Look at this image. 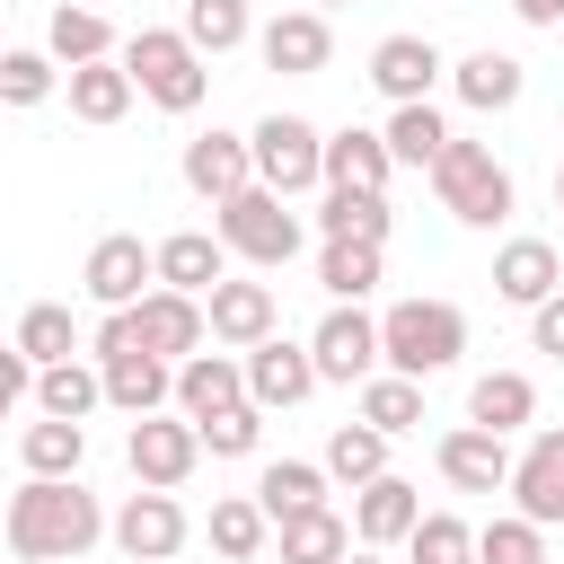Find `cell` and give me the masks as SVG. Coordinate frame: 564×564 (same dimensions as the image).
I'll return each mask as SVG.
<instances>
[{"instance_id": "cell-1", "label": "cell", "mask_w": 564, "mask_h": 564, "mask_svg": "<svg viewBox=\"0 0 564 564\" xmlns=\"http://www.w3.org/2000/svg\"><path fill=\"white\" fill-rule=\"evenodd\" d=\"M106 538V511L79 476H26L9 494V555L18 564H70Z\"/></svg>"}, {"instance_id": "cell-2", "label": "cell", "mask_w": 564, "mask_h": 564, "mask_svg": "<svg viewBox=\"0 0 564 564\" xmlns=\"http://www.w3.org/2000/svg\"><path fill=\"white\" fill-rule=\"evenodd\" d=\"M123 79H132V97H150V106H167V115H194L203 97H212V70H203V53L176 35V26H141V35H123Z\"/></svg>"}, {"instance_id": "cell-3", "label": "cell", "mask_w": 564, "mask_h": 564, "mask_svg": "<svg viewBox=\"0 0 564 564\" xmlns=\"http://www.w3.org/2000/svg\"><path fill=\"white\" fill-rule=\"evenodd\" d=\"M432 194H441V212L458 220V229H502L511 220V167L485 150V141H458L449 132V150L432 159Z\"/></svg>"}, {"instance_id": "cell-4", "label": "cell", "mask_w": 564, "mask_h": 564, "mask_svg": "<svg viewBox=\"0 0 564 564\" xmlns=\"http://www.w3.org/2000/svg\"><path fill=\"white\" fill-rule=\"evenodd\" d=\"M458 352H467V317H458L449 300H397V308L379 317V361H388L397 379H441Z\"/></svg>"}, {"instance_id": "cell-5", "label": "cell", "mask_w": 564, "mask_h": 564, "mask_svg": "<svg viewBox=\"0 0 564 564\" xmlns=\"http://www.w3.org/2000/svg\"><path fill=\"white\" fill-rule=\"evenodd\" d=\"M220 220H212V238L229 247V256H247L256 273H273V264H291L300 256V212L282 203V194H264V185H247V194H229V203H212Z\"/></svg>"}, {"instance_id": "cell-6", "label": "cell", "mask_w": 564, "mask_h": 564, "mask_svg": "<svg viewBox=\"0 0 564 564\" xmlns=\"http://www.w3.org/2000/svg\"><path fill=\"white\" fill-rule=\"evenodd\" d=\"M247 159H256V185L264 194H308V185H326V132L308 123V115H264L256 132H247Z\"/></svg>"}, {"instance_id": "cell-7", "label": "cell", "mask_w": 564, "mask_h": 564, "mask_svg": "<svg viewBox=\"0 0 564 564\" xmlns=\"http://www.w3.org/2000/svg\"><path fill=\"white\" fill-rule=\"evenodd\" d=\"M308 361H317V388L326 379H370L379 370V317L361 308V300H335L326 317H317V335H308Z\"/></svg>"}, {"instance_id": "cell-8", "label": "cell", "mask_w": 564, "mask_h": 564, "mask_svg": "<svg viewBox=\"0 0 564 564\" xmlns=\"http://www.w3.org/2000/svg\"><path fill=\"white\" fill-rule=\"evenodd\" d=\"M238 379H247V405H256V414H282V405L317 397V361H308V344H282V335L247 344V352H238Z\"/></svg>"}, {"instance_id": "cell-9", "label": "cell", "mask_w": 564, "mask_h": 564, "mask_svg": "<svg viewBox=\"0 0 564 564\" xmlns=\"http://www.w3.org/2000/svg\"><path fill=\"white\" fill-rule=\"evenodd\" d=\"M123 458H132V476H141L150 494H176V485L194 476L203 441H194V423H185V414H141V423L123 432Z\"/></svg>"}, {"instance_id": "cell-10", "label": "cell", "mask_w": 564, "mask_h": 564, "mask_svg": "<svg viewBox=\"0 0 564 564\" xmlns=\"http://www.w3.org/2000/svg\"><path fill=\"white\" fill-rule=\"evenodd\" d=\"M106 538H115L132 564H167V555L194 538V520H185L176 494H150V485H141V494H123V511L106 520Z\"/></svg>"}, {"instance_id": "cell-11", "label": "cell", "mask_w": 564, "mask_h": 564, "mask_svg": "<svg viewBox=\"0 0 564 564\" xmlns=\"http://www.w3.org/2000/svg\"><path fill=\"white\" fill-rule=\"evenodd\" d=\"M511 511L520 520H538V529H555L564 520V423H538L529 432V449L511 458Z\"/></svg>"}, {"instance_id": "cell-12", "label": "cell", "mask_w": 564, "mask_h": 564, "mask_svg": "<svg viewBox=\"0 0 564 564\" xmlns=\"http://www.w3.org/2000/svg\"><path fill=\"white\" fill-rule=\"evenodd\" d=\"M123 317H132V344H141V352H159L167 370H176L185 352H203V344H212V335H203V300H185V291H159V282H150V291H141Z\"/></svg>"}, {"instance_id": "cell-13", "label": "cell", "mask_w": 564, "mask_h": 564, "mask_svg": "<svg viewBox=\"0 0 564 564\" xmlns=\"http://www.w3.org/2000/svg\"><path fill=\"white\" fill-rule=\"evenodd\" d=\"M256 53H264V70H282V79H317V70L335 62V26H326L317 9H282V18L256 26Z\"/></svg>"}, {"instance_id": "cell-14", "label": "cell", "mask_w": 564, "mask_h": 564, "mask_svg": "<svg viewBox=\"0 0 564 564\" xmlns=\"http://www.w3.org/2000/svg\"><path fill=\"white\" fill-rule=\"evenodd\" d=\"M273 317H282L273 282H212V291H203V335H212V344H229V352L264 344V335H273Z\"/></svg>"}, {"instance_id": "cell-15", "label": "cell", "mask_w": 564, "mask_h": 564, "mask_svg": "<svg viewBox=\"0 0 564 564\" xmlns=\"http://www.w3.org/2000/svg\"><path fill=\"white\" fill-rule=\"evenodd\" d=\"M441 70H449V62H441L432 35H379V44H370V88H379L388 106H423Z\"/></svg>"}, {"instance_id": "cell-16", "label": "cell", "mask_w": 564, "mask_h": 564, "mask_svg": "<svg viewBox=\"0 0 564 564\" xmlns=\"http://www.w3.org/2000/svg\"><path fill=\"white\" fill-rule=\"evenodd\" d=\"M79 282H88V300H97V308H132V300L159 282V264H150V247H141L132 229H115V238H97V247H88Z\"/></svg>"}, {"instance_id": "cell-17", "label": "cell", "mask_w": 564, "mask_h": 564, "mask_svg": "<svg viewBox=\"0 0 564 564\" xmlns=\"http://www.w3.org/2000/svg\"><path fill=\"white\" fill-rule=\"evenodd\" d=\"M185 185L203 194V203H229V194H247L256 185V159H247V132H194L185 141Z\"/></svg>"}, {"instance_id": "cell-18", "label": "cell", "mask_w": 564, "mask_h": 564, "mask_svg": "<svg viewBox=\"0 0 564 564\" xmlns=\"http://www.w3.org/2000/svg\"><path fill=\"white\" fill-rule=\"evenodd\" d=\"M423 520V485H405V476H370L361 494H352V538L379 555V546H405V529Z\"/></svg>"}, {"instance_id": "cell-19", "label": "cell", "mask_w": 564, "mask_h": 564, "mask_svg": "<svg viewBox=\"0 0 564 564\" xmlns=\"http://www.w3.org/2000/svg\"><path fill=\"white\" fill-rule=\"evenodd\" d=\"M150 264H159V291H185V300H203L212 282H229V247H220L212 229H176V238H159Z\"/></svg>"}, {"instance_id": "cell-20", "label": "cell", "mask_w": 564, "mask_h": 564, "mask_svg": "<svg viewBox=\"0 0 564 564\" xmlns=\"http://www.w3.org/2000/svg\"><path fill=\"white\" fill-rule=\"evenodd\" d=\"M97 388H106V405H123V414L141 423V414H159V405H167L176 370H167L159 352H141V344H132V352H97Z\"/></svg>"}, {"instance_id": "cell-21", "label": "cell", "mask_w": 564, "mask_h": 564, "mask_svg": "<svg viewBox=\"0 0 564 564\" xmlns=\"http://www.w3.org/2000/svg\"><path fill=\"white\" fill-rule=\"evenodd\" d=\"M441 476L458 485V494H502L511 485V441H494V432H476V423H458V432H441Z\"/></svg>"}, {"instance_id": "cell-22", "label": "cell", "mask_w": 564, "mask_h": 564, "mask_svg": "<svg viewBox=\"0 0 564 564\" xmlns=\"http://www.w3.org/2000/svg\"><path fill=\"white\" fill-rule=\"evenodd\" d=\"M167 397H176V414H185V423H212L220 405H238V397H247V379H238V352H185Z\"/></svg>"}, {"instance_id": "cell-23", "label": "cell", "mask_w": 564, "mask_h": 564, "mask_svg": "<svg viewBox=\"0 0 564 564\" xmlns=\"http://www.w3.org/2000/svg\"><path fill=\"white\" fill-rule=\"evenodd\" d=\"M494 291H502L511 308H538V300H555V291H564V264H555V247H546V238H502V256H494Z\"/></svg>"}, {"instance_id": "cell-24", "label": "cell", "mask_w": 564, "mask_h": 564, "mask_svg": "<svg viewBox=\"0 0 564 564\" xmlns=\"http://www.w3.org/2000/svg\"><path fill=\"white\" fill-rule=\"evenodd\" d=\"M44 53H53V70L115 62V26H106V9H88V0H62V9L44 18Z\"/></svg>"}, {"instance_id": "cell-25", "label": "cell", "mask_w": 564, "mask_h": 564, "mask_svg": "<svg viewBox=\"0 0 564 564\" xmlns=\"http://www.w3.org/2000/svg\"><path fill=\"white\" fill-rule=\"evenodd\" d=\"M449 79H458V97H467L476 115H502V106H520V88H529V62H520V53H494V44H476V53H467Z\"/></svg>"}, {"instance_id": "cell-26", "label": "cell", "mask_w": 564, "mask_h": 564, "mask_svg": "<svg viewBox=\"0 0 564 564\" xmlns=\"http://www.w3.org/2000/svg\"><path fill=\"white\" fill-rule=\"evenodd\" d=\"M388 176H397V159H388V141H379V132H361V123L326 132V185H352V194H388Z\"/></svg>"}, {"instance_id": "cell-27", "label": "cell", "mask_w": 564, "mask_h": 564, "mask_svg": "<svg viewBox=\"0 0 564 564\" xmlns=\"http://www.w3.org/2000/svg\"><path fill=\"white\" fill-rule=\"evenodd\" d=\"M529 414H538V388H529V370H485V379L467 388V423H476V432H494V441H511Z\"/></svg>"}, {"instance_id": "cell-28", "label": "cell", "mask_w": 564, "mask_h": 564, "mask_svg": "<svg viewBox=\"0 0 564 564\" xmlns=\"http://www.w3.org/2000/svg\"><path fill=\"white\" fill-rule=\"evenodd\" d=\"M317 229L326 238H352V247H388V194H352V185H326L317 194Z\"/></svg>"}, {"instance_id": "cell-29", "label": "cell", "mask_w": 564, "mask_h": 564, "mask_svg": "<svg viewBox=\"0 0 564 564\" xmlns=\"http://www.w3.org/2000/svg\"><path fill=\"white\" fill-rule=\"evenodd\" d=\"M326 502V467H308V458H273L264 476H256V511L282 529V520H300V511H317Z\"/></svg>"}, {"instance_id": "cell-30", "label": "cell", "mask_w": 564, "mask_h": 564, "mask_svg": "<svg viewBox=\"0 0 564 564\" xmlns=\"http://www.w3.org/2000/svg\"><path fill=\"white\" fill-rule=\"evenodd\" d=\"M62 88H70V115H79V123H123V115H132L123 62H79V70H62Z\"/></svg>"}, {"instance_id": "cell-31", "label": "cell", "mask_w": 564, "mask_h": 564, "mask_svg": "<svg viewBox=\"0 0 564 564\" xmlns=\"http://www.w3.org/2000/svg\"><path fill=\"white\" fill-rule=\"evenodd\" d=\"M106 405V388H97V370L70 352V361H53V370H35V414H53V423H88Z\"/></svg>"}, {"instance_id": "cell-32", "label": "cell", "mask_w": 564, "mask_h": 564, "mask_svg": "<svg viewBox=\"0 0 564 564\" xmlns=\"http://www.w3.org/2000/svg\"><path fill=\"white\" fill-rule=\"evenodd\" d=\"M361 423H370L379 441H397V432H423V379L370 370V379H361Z\"/></svg>"}, {"instance_id": "cell-33", "label": "cell", "mask_w": 564, "mask_h": 564, "mask_svg": "<svg viewBox=\"0 0 564 564\" xmlns=\"http://www.w3.org/2000/svg\"><path fill=\"white\" fill-rule=\"evenodd\" d=\"M18 458H26V476H79V458H88V423H53V414H35V423L18 432Z\"/></svg>"}, {"instance_id": "cell-34", "label": "cell", "mask_w": 564, "mask_h": 564, "mask_svg": "<svg viewBox=\"0 0 564 564\" xmlns=\"http://www.w3.org/2000/svg\"><path fill=\"white\" fill-rule=\"evenodd\" d=\"M379 141H388V159H397V167H432V159L449 150V123H441V106L423 97V106H397Z\"/></svg>"}, {"instance_id": "cell-35", "label": "cell", "mask_w": 564, "mask_h": 564, "mask_svg": "<svg viewBox=\"0 0 564 564\" xmlns=\"http://www.w3.org/2000/svg\"><path fill=\"white\" fill-rule=\"evenodd\" d=\"M317 467H326L335 485H352V494H361L370 476H388V441H379L370 423H335V432H326V458H317Z\"/></svg>"}, {"instance_id": "cell-36", "label": "cell", "mask_w": 564, "mask_h": 564, "mask_svg": "<svg viewBox=\"0 0 564 564\" xmlns=\"http://www.w3.org/2000/svg\"><path fill=\"white\" fill-rule=\"evenodd\" d=\"M344 546H352V520H344L335 502H317V511L282 520V564H335Z\"/></svg>"}, {"instance_id": "cell-37", "label": "cell", "mask_w": 564, "mask_h": 564, "mask_svg": "<svg viewBox=\"0 0 564 564\" xmlns=\"http://www.w3.org/2000/svg\"><path fill=\"white\" fill-rule=\"evenodd\" d=\"M176 35L212 62V53H238V44L256 35V18H247V0H185V26H176Z\"/></svg>"}, {"instance_id": "cell-38", "label": "cell", "mask_w": 564, "mask_h": 564, "mask_svg": "<svg viewBox=\"0 0 564 564\" xmlns=\"http://www.w3.org/2000/svg\"><path fill=\"white\" fill-rule=\"evenodd\" d=\"M9 344H18L35 370H53V361H70V352H79V326H70V308H62V300H35V308L18 317V335H9Z\"/></svg>"}, {"instance_id": "cell-39", "label": "cell", "mask_w": 564, "mask_h": 564, "mask_svg": "<svg viewBox=\"0 0 564 564\" xmlns=\"http://www.w3.org/2000/svg\"><path fill=\"white\" fill-rule=\"evenodd\" d=\"M264 511H256V494H220L212 502V555H229V564H256L264 555Z\"/></svg>"}, {"instance_id": "cell-40", "label": "cell", "mask_w": 564, "mask_h": 564, "mask_svg": "<svg viewBox=\"0 0 564 564\" xmlns=\"http://www.w3.org/2000/svg\"><path fill=\"white\" fill-rule=\"evenodd\" d=\"M317 282H326V300H370V291H379V247L326 238V256H317Z\"/></svg>"}, {"instance_id": "cell-41", "label": "cell", "mask_w": 564, "mask_h": 564, "mask_svg": "<svg viewBox=\"0 0 564 564\" xmlns=\"http://www.w3.org/2000/svg\"><path fill=\"white\" fill-rule=\"evenodd\" d=\"M405 555H414V564H476V529H467L458 511H423V520L405 529Z\"/></svg>"}, {"instance_id": "cell-42", "label": "cell", "mask_w": 564, "mask_h": 564, "mask_svg": "<svg viewBox=\"0 0 564 564\" xmlns=\"http://www.w3.org/2000/svg\"><path fill=\"white\" fill-rule=\"evenodd\" d=\"M476 564H546V529L538 520H485L476 529Z\"/></svg>"}, {"instance_id": "cell-43", "label": "cell", "mask_w": 564, "mask_h": 564, "mask_svg": "<svg viewBox=\"0 0 564 564\" xmlns=\"http://www.w3.org/2000/svg\"><path fill=\"white\" fill-rule=\"evenodd\" d=\"M194 441H203V449H212V458H247V449H256V441H264V414H256V405H247V397H238V405H220V414H212V423H194Z\"/></svg>"}, {"instance_id": "cell-44", "label": "cell", "mask_w": 564, "mask_h": 564, "mask_svg": "<svg viewBox=\"0 0 564 564\" xmlns=\"http://www.w3.org/2000/svg\"><path fill=\"white\" fill-rule=\"evenodd\" d=\"M62 88L53 53H0V106H44Z\"/></svg>"}, {"instance_id": "cell-45", "label": "cell", "mask_w": 564, "mask_h": 564, "mask_svg": "<svg viewBox=\"0 0 564 564\" xmlns=\"http://www.w3.org/2000/svg\"><path fill=\"white\" fill-rule=\"evenodd\" d=\"M26 397H35V361H26L18 344H0V423H9Z\"/></svg>"}, {"instance_id": "cell-46", "label": "cell", "mask_w": 564, "mask_h": 564, "mask_svg": "<svg viewBox=\"0 0 564 564\" xmlns=\"http://www.w3.org/2000/svg\"><path fill=\"white\" fill-rule=\"evenodd\" d=\"M529 335H538V352H555V361H564V291L529 308Z\"/></svg>"}, {"instance_id": "cell-47", "label": "cell", "mask_w": 564, "mask_h": 564, "mask_svg": "<svg viewBox=\"0 0 564 564\" xmlns=\"http://www.w3.org/2000/svg\"><path fill=\"white\" fill-rule=\"evenodd\" d=\"M511 9H520L529 26H564V0H511Z\"/></svg>"}, {"instance_id": "cell-48", "label": "cell", "mask_w": 564, "mask_h": 564, "mask_svg": "<svg viewBox=\"0 0 564 564\" xmlns=\"http://www.w3.org/2000/svg\"><path fill=\"white\" fill-rule=\"evenodd\" d=\"M335 564H379V555H370V546H361V555H352V546H344V555H335Z\"/></svg>"}, {"instance_id": "cell-49", "label": "cell", "mask_w": 564, "mask_h": 564, "mask_svg": "<svg viewBox=\"0 0 564 564\" xmlns=\"http://www.w3.org/2000/svg\"><path fill=\"white\" fill-rule=\"evenodd\" d=\"M308 9H317V18H326V9H335V0H308Z\"/></svg>"}, {"instance_id": "cell-50", "label": "cell", "mask_w": 564, "mask_h": 564, "mask_svg": "<svg viewBox=\"0 0 564 564\" xmlns=\"http://www.w3.org/2000/svg\"><path fill=\"white\" fill-rule=\"evenodd\" d=\"M555 203H564V167H555Z\"/></svg>"}, {"instance_id": "cell-51", "label": "cell", "mask_w": 564, "mask_h": 564, "mask_svg": "<svg viewBox=\"0 0 564 564\" xmlns=\"http://www.w3.org/2000/svg\"><path fill=\"white\" fill-rule=\"evenodd\" d=\"M0 53H9V44H0Z\"/></svg>"}]
</instances>
